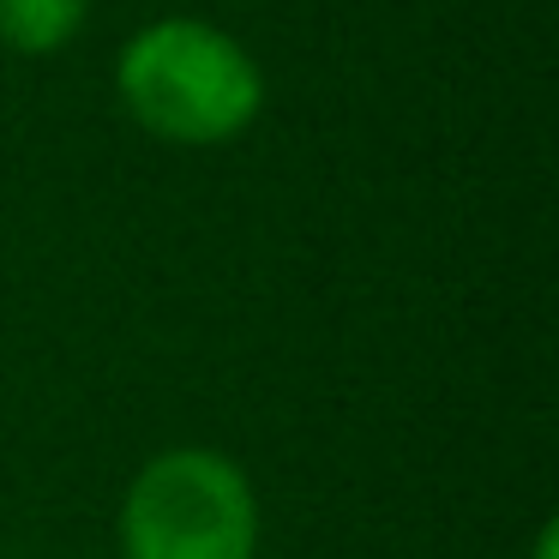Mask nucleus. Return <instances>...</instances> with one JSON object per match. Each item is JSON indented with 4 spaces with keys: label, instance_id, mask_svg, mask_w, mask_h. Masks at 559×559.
<instances>
[{
    "label": "nucleus",
    "instance_id": "nucleus-1",
    "mask_svg": "<svg viewBox=\"0 0 559 559\" xmlns=\"http://www.w3.org/2000/svg\"><path fill=\"white\" fill-rule=\"evenodd\" d=\"M121 109L163 145L211 151L241 139L265 109V73L241 37L205 19H157L115 61Z\"/></svg>",
    "mask_w": 559,
    "mask_h": 559
},
{
    "label": "nucleus",
    "instance_id": "nucleus-2",
    "mask_svg": "<svg viewBox=\"0 0 559 559\" xmlns=\"http://www.w3.org/2000/svg\"><path fill=\"white\" fill-rule=\"evenodd\" d=\"M253 475L217 445H169L127 481L115 542L121 559H259Z\"/></svg>",
    "mask_w": 559,
    "mask_h": 559
},
{
    "label": "nucleus",
    "instance_id": "nucleus-3",
    "mask_svg": "<svg viewBox=\"0 0 559 559\" xmlns=\"http://www.w3.org/2000/svg\"><path fill=\"white\" fill-rule=\"evenodd\" d=\"M91 0H0V43L13 55H61L85 31Z\"/></svg>",
    "mask_w": 559,
    "mask_h": 559
},
{
    "label": "nucleus",
    "instance_id": "nucleus-4",
    "mask_svg": "<svg viewBox=\"0 0 559 559\" xmlns=\"http://www.w3.org/2000/svg\"><path fill=\"white\" fill-rule=\"evenodd\" d=\"M530 559H559V523H542V530H535Z\"/></svg>",
    "mask_w": 559,
    "mask_h": 559
}]
</instances>
